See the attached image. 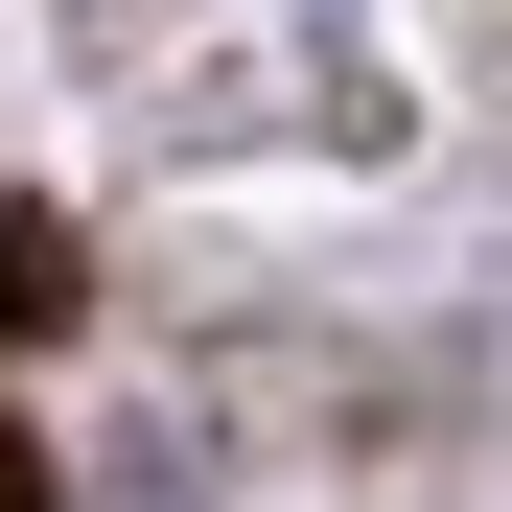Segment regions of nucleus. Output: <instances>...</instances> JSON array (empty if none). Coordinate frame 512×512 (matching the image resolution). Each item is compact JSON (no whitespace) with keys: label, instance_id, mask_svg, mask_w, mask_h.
I'll use <instances>...</instances> for the list:
<instances>
[{"label":"nucleus","instance_id":"1","mask_svg":"<svg viewBox=\"0 0 512 512\" xmlns=\"http://www.w3.org/2000/svg\"><path fill=\"white\" fill-rule=\"evenodd\" d=\"M0 326H70V233H47L24 187H0Z\"/></svg>","mask_w":512,"mask_h":512},{"label":"nucleus","instance_id":"2","mask_svg":"<svg viewBox=\"0 0 512 512\" xmlns=\"http://www.w3.org/2000/svg\"><path fill=\"white\" fill-rule=\"evenodd\" d=\"M94 512H210V466H187V443H117V466H94Z\"/></svg>","mask_w":512,"mask_h":512}]
</instances>
